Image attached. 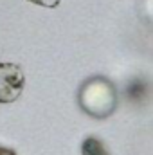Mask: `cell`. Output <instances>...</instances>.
<instances>
[{
	"label": "cell",
	"instance_id": "cell-4",
	"mask_svg": "<svg viewBox=\"0 0 153 155\" xmlns=\"http://www.w3.org/2000/svg\"><path fill=\"white\" fill-rule=\"evenodd\" d=\"M27 2H31V4H34V5H41V7L52 9V7H58L61 0H27Z\"/></svg>",
	"mask_w": 153,
	"mask_h": 155
},
{
	"label": "cell",
	"instance_id": "cell-2",
	"mask_svg": "<svg viewBox=\"0 0 153 155\" xmlns=\"http://www.w3.org/2000/svg\"><path fill=\"white\" fill-rule=\"evenodd\" d=\"M25 88V74L16 63L0 61V105L16 101Z\"/></svg>",
	"mask_w": 153,
	"mask_h": 155
},
{
	"label": "cell",
	"instance_id": "cell-1",
	"mask_svg": "<svg viewBox=\"0 0 153 155\" xmlns=\"http://www.w3.org/2000/svg\"><path fill=\"white\" fill-rule=\"evenodd\" d=\"M77 105L86 116L94 119H106L117 108L115 85L101 74L86 78L79 87Z\"/></svg>",
	"mask_w": 153,
	"mask_h": 155
},
{
	"label": "cell",
	"instance_id": "cell-5",
	"mask_svg": "<svg viewBox=\"0 0 153 155\" xmlns=\"http://www.w3.org/2000/svg\"><path fill=\"white\" fill-rule=\"evenodd\" d=\"M0 155H16V153H15V150H11L7 146H0Z\"/></svg>",
	"mask_w": 153,
	"mask_h": 155
},
{
	"label": "cell",
	"instance_id": "cell-3",
	"mask_svg": "<svg viewBox=\"0 0 153 155\" xmlns=\"http://www.w3.org/2000/svg\"><path fill=\"white\" fill-rule=\"evenodd\" d=\"M81 155H110V152L101 139L86 137L81 144Z\"/></svg>",
	"mask_w": 153,
	"mask_h": 155
}]
</instances>
